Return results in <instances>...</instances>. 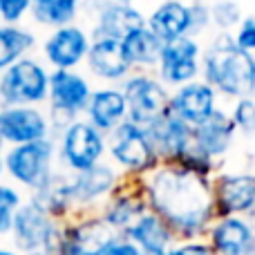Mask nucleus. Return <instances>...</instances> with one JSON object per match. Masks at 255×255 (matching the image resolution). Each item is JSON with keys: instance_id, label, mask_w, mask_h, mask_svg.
Returning a JSON list of instances; mask_svg holds the SVG:
<instances>
[{"instance_id": "nucleus-1", "label": "nucleus", "mask_w": 255, "mask_h": 255, "mask_svg": "<svg viewBox=\"0 0 255 255\" xmlns=\"http://www.w3.org/2000/svg\"><path fill=\"white\" fill-rule=\"evenodd\" d=\"M143 190L148 211L166 222L177 242L204 240L215 222L208 177H199L177 163H159L143 175Z\"/></svg>"}, {"instance_id": "nucleus-2", "label": "nucleus", "mask_w": 255, "mask_h": 255, "mask_svg": "<svg viewBox=\"0 0 255 255\" xmlns=\"http://www.w3.org/2000/svg\"><path fill=\"white\" fill-rule=\"evenodd\" d=\"M204 83L231 99H249L255 88L253 54L242 52L233 43V36L222 31L204 52L202 58Z\"/></svg>"}, {"instance_id": "nucleus-3", "label": "nucleus", "mask_w": 255, "mask_h": 255, "mask_svg": "<svg viewBox=\"0 0 255 255\" xmlns=\"http://www.w3.org/2000/svg\"><path fill=\"white\" fill-rule=\"evenodd\" d=\"M121 94L126 99V121L139 128L152 126L168 115L170 92L150 74H134L126 79Z\"/></svg>"}, {"instance_id": "nucleus-4", "label": "nucleus", "mask_w": 255, "mask_h": 255, "mask_svg": "<svg viewBox=\"0 0 255 255\" xmlns=\"http://www.w3.org/2000/svg\"><path fill=\"white\" fill-rule=\"evenodd\" d=\"M49 74L34 58H20L0 76V103L2 108H22L43 103L47 99Z\"/></svg>"}, {"instance_id": "nucleus-5", "label": "nucleus", "mask_w": 255, "mask_h": 255, "mask_svg": "<svg viewBox=\"0 0 255 255\" xmlns=\"http://www.w3.org/2000/svg\"><path fill=\"white\" fill-rule=\"evenodd\" d=\"M108 148H110L115 163L124 170V175L143 177L159 166V159L150 145L145 130L130 121H124L110 132Z\"/></svg>"}, {"instance_id": "nucleus-6", "label": "nucleus", "mask_w": 255, "mask_h": 255, "mask_svg": "<svg viewBox=\"0 0 255 255\" xmlns=\"http://www.w3.org/2000/svg\"><path fill=\"white\" fill-rule=\"evenodd\" d=\"M148 211L143 190V177L139 175H124L117 179L112 193L106 197V202L99 206V217L110 226L115 233H124L134 220H139Z\"/></svg>"}, {"instance_id": "nucleus-7", "label": "nucleus", "mask_w": 255, "mask_h": 255, "mask_svg": "<svg viewBox=\"0 0 255 255\" xmlns=\"http://www.w3.org/2000/svg\"><path fill=\"white\" fill-rule=\"evenodd\" d=\"M52 157H54V141L43 139L34 143L13 145L2 159V166L7 175L22 188L31 190L45 184L52 175Z\"/></svg>"}, {"instance_id": "nucleus-8", "label": "nucleus", "mask_w": 255, "mask_h": 255, "mask_svg": "<svg viewBox=\"0 0 255 255\" xmlns=\"http://www.w3.org/2000/svg\"><path fill=\"white\" fill-rule=\"evenodd\" d=\"M211 199L215 220L253 217L255 177L251 172H215L211 177Z\"/></svg>"}, {"instance_id": "nucleus-9", "label": "nucleus", "mask_w": 255, "mask_h": 255, "mask_svg": "<svg viewBox=\"0 0 255 255\" xmlns=\"http://www.w3.org/2000/svg\"><path fill=\"white\" fill-rule=\"evenodd\" d=\"M61 224L65 235V255H101L119 238V233H115L97 211L74 213Z\"/></svg>"}, {"instance_id": "nucleus-10", "label": "nucleus", "mask_w": 255, "mask_h": 255, "mask_svg": "<svg viewBox=\"0 0 255 255\" xmlns=\"http://www.w3.org/2000/svg\"><path fill=\"white\" fill-rule=\"evenodd\" d=\"M103 152H106V136L88 121L76 119L61 134V157L72 170V175L90 170L97 163H101Z\"/></svg>"}, {"instance_id": "nucleus-11", "label": "nucleus", "mask_w": 255, "mask_h": 255, "mask_svg": "<svg viewBox=\"0 0 255 255\" xmlns=\"http://www.w3.org/2000/svg\"><path fill=\"white\" fill-rule=\"evenodd\" d=\"M199 56H202V47L190 36L166 43L157 61L159 83L181 88L195 81V76L199 74Z\"/></svg>"}, {"instance_id": "nucleus-12", "label": "nucleus", "mask_w": 255, "mask_h": 255, "mask_svg": "<svg viewBox=\"0 0 255 255\" xmlns=\"http://www.w3.org/2000/svg\"><path fill=\"white\" fill-rule=\"evenodd\" d=\"M56 226V222L52 217H47L38 206L25 199L20 206L16 208L11 220V231H9V247L20 255L36 253L45 247L52 229Z\"/></svg>"}, {"instance_id": "nucleus-13", "label": "nucleus", "mask_w": 255, "mask_h": 255, "mask_svg": "<svg viewBox=\"0 0 255 255\" xmlns=\"http://www.w3.org/2000/svg\"><path fill=\"white\" fill-rule=\"evenodd\" d=\"M119 172L108 163H97L94 168L70 175V199L74 213L99 211L106 197L112 193Z\"/></svg>"}, {"instance_id": "nucleus-14", "label": "nucleus", "mask_w": 255, "mask_h": 255, "mask_svg": "<svg viewBox=\"0 0 255 255\" xmlns=\"http://www.w3.org/2000/svg\"><path fill=\"white\" fill-rule=\"evenodd\" d=\"M204 240L215 255H255V231L249 217L215 220Z\"/></svg>"}, {"instance_id": "nucleus-15", "label": "nucleus", "mask_w": 255, "mask_h": 255, "mask_svg": "<svg viewBox=\"0 0 255 255\" xmlns=\"http://www.w3.org/2000/svg\"><path fill=\"white\" fill-rule=\"evenodd\" d=\"M215 101L217 94L211 85H206L204 81H190V83L177 88L175 94H170L168 112L179 121H184L186 126L197 128L204 121H208V117L217 110Z\"/></svg>"}, {"instance_id": "nucleus-16", "label": "nucleus", "mask_w": 255, "mask_h": 255, "mask_svg": "<svg viewBox=\"0 0 255 255\" xmlns=\"http://www.w3.org/2000/svg\"><path fill=\"white\" fill-rule=\"evenodd\" d=\"M0 139L2 143L11 145L49 139L47 117L34 106L2 108L0 110Z\"/></svg>"}, {"instance_id": "nucleus-17", "label": "nucleus", "mask_w": 255, "mask_h": 255, "mask_svg": "<svg viewBox=\"0 0 255 255\" xmlns=\"http://www.w3.org/2000/svg\"><path fill=\"white\" fill-rule=\"evenodd\" d=\"M141 27H145V18L136 7L112 2V0H99L92 22V40L110 38L121 43L128 34Z\"/></svg>"}, {"instance_id": "nucleus-18", "label": "nucleus", "mask_w": 255, "mask_h": 255, "mask_svg": "<svg viewBox=\"0 0 255 255\" xmlns=\"http://www.w3.org/2000/svg\"><path fill=\"white\" fill-rule=\"evenodd\" d=\"M159 163H172L193 145V128L168 112L152 126L143 128Z\"/></svg>"}, {"instance_id": "nucleus-19", "label": "nucleus", "mask_w": 255, "mask_h": 255, "mask_svg": "<svg viewBox=\"0 0 255 255\" xmlns=\"http://www.w3.org/2000/svg\"><path fill=\"white\" fill-rule=\"evenodd\" d=\"M92 97L90 83L74 70H54L47 81V99L49 108L67 112L76 117L88 108V101Z\"/></svg>"}, {"instance_id": "nucleus-20", "label": "nucleus", "mask_w": 255, "mask_h": 255, "mask_svg": "<svg viewBox=\"0 0 255 255\" xmlns=\"http://www.w3.org/2000/svg\"><path fill=\"white\" fill-rule=\"evenodd\" d=\"M90 47V36L83 27L67 25L56 29L45 40V58L52 63L56 70H72L81 61H85V54Z\"/></svg>"}, {"instance_id": "nucleus-21", "label": "nucleus", "mask_w": 255, "mask_h": 255, "mask_svg": "<svg viewBox=\"0 0 255 255\" xmlns=\"http://www.w3.org/2000/svg\"><path fill=\"white\" fill-rule=\"evenodd\" d=\"M145 27L163 45L190 36L193 38V11L181 0H163L145 20Z\"/></svg>"}, {"instance_id": "nucleus-22", "label": "nucleus", "mask_w": 255, "mask_h": 255, "mask_svg": "<svg viewBox=\"0 0 255 255\" xmlns=\"http://www.w3.org/2000/svg\"><path fill=\"white\" fill-rule=\"evenodd\" d=\"M126 240H130L143 255H163L175 247V235L168 229V224L157 217L152 211H145L139 220H134L124 231Z\"/></svg>"}, {"instance_id": "nucleus-23", "label": "nucleus", "mask_w": 255, "mask_h": 255, "mask_svg": "<svg viewBox=\"0 0 255 255\" xmlns=\"http://www.w3.org/2000/svg\"><path fill=\"white\" fill-rule=\"evenodd\" d=\"M235 132L238 130H235V124L231 121V117L222 110H215L208 117V121L193 128V143L208 159H215L229 152V148L235 141Z\"/></svg>"}, {"instance_id": "nucleus-24", "label": "nucleus", "mask_w": 255, "mask_h": 255, "mask_svg": "<svg viewBox=\"0 0 255 255\" xmlns=\"http://www.w3.org/2000/svg\"><path fill=\"white\" fill-rule=\"evenodd\" d=\"M88 67L94 76L106 81H121L130 74V65H128L124 49H121L119 40L110 38H97L90 40L88 54H85Z\"/></svg>"}, {"instance_id": "nucleus-25", "label": "nucleus", "mask_w": 255, "mask_h": 255, "mask_svg": "<svg viewBox=\"0 0 255 255\" xmlns=\"http://www.w3.org/2000/svg\"><path fill=\"white\" fill-rule=\"evenodd\" d=\"M29 202L38 206L54 222H65L74 215V206L70 199V175L52 172L49 179L40 188L29 195Z\"/></svg>"}, {"instance_id": "nucleus-26", "label": "nucleus", "mask_w": 255, "mask_h": 255, "mask_svg": "<svg viewBox=\"0 0 255 255\" xmlns=\"http://www.w3.org/2000/svg\"><path fill=\"white\" fill-rule=\"evenodd\" d=\"M88 112L90 121L88 124L97 128L99 132H112L117 126H121L126 121V99L121 94V90L117 88H106L92 92L88 101Z\"/></svg>"}, {"instance_id": "nucleus-27", "label": "nucleus", "mask_w": 255, "mask_h": 255, "mask_svg": "<svg viewBox=\"0 0 255 255\" xmlns=\"http://www.w3.org/2000/svg\"><path fill=\"white\" fill-rule=\"evenodd\" d=\"M121 49H124V56L130 70H134V67L143 70V67H157L163 43L148 27H141V29H134L121 40Z\"/></svg>"}, {"instance_id": "nucleus-28", "label": "nucleus", "mask_w": 255, "mask_h": 255, "mask_svg": "<svg viewBox=\"0 0 255 255\" xmlns=\"http://www.w3.org/2000/svg\"><path fill=\"white\" fill-rule=\"evenodd\" d=\"M81 9V0H31L29 11L36 22L45 27H61L74 25Z\"/></svg>"}, {"instance_id": "nucleus-29", "label": "nucleus", "mask_w": 255, "mask_h": 255, "mask_svg": "<svg viewBox=\"0 0 255 255\" xmlns=\"http://www.w3.org/2000/svg\"><path fill=\"white\" fill-rule=\"evenodd\" d=\"M34 43L36 38L29 29H20L16 25H0V72L25 58Z\"/></svg>"}, {"instance_id": "nucleus-30", "label": "nucleus", "mask_w": 255, "mask_h": 255, "mask_svg": "<svg viewBox=\"0 0 255 255\" xmlns=\"http://www.w3.org/2000/svg\"><path fill=\"white\" fill-rule=\"evenodd\" d=\"M22 202H25V199H22V195L18 193L13 186L0 184V240L9 238L13 213H16V208L20 206Z\"/></svg>"}, {"instance_id": "nucleus-31", "label": "nucleus", "mask_w": 255, "mask_h": 255, "mask_svg": "<svg viewBox=\"0 0 255 255\" xmlns=\"http://www.w3.org/2000/svg\"><path fill=\"white\" fill-rule=\"evenodd\" d=\"M208 18H211V22L226 29V34H229V29H233L242 22V9L233 0H220L208 9Z\"/></svg>"}, {"instance_id": "nucleus-32", "label": "nucleus", "mask_w": 255, "mask_h": 255, "mask_svg": "<svg viewBox=\"0 0 255 255\" xmlns=\"http://www.w3.org/2000/svg\"><path fill=\"white\" fill-rule=\"evenodd\" d=\"M231 121L235 124V130H240L247 139L253 136V130H255V106H253V99H238L233 108V117Z\"/></svg>"}, {"instance_id": "nucleus-33", "label": "nucleus", "mask_w": 255, "mask_h": 255, "mask_svg": "<svg viewBox=\"0 0 255 255\" xmlns=\"http://www.w3.org/2000/svg\"><path fill=\"white\" fill-rule=\"evenodd\" d=\"M31 0H0V20L4 25H16L27 11Z\"/></svg>"}, {"instance_id": "nucleus-34", "label": "nucleus", "mask_w": 255, "mask_h": 255, "mask_svg": "<svg viewBox=\"0 0 255 255\" xmlns=\"http://www.w3.org/2000/svg\"><path fill=\"white\" fill-rule=\"evenodd\" d=\"M233 43L238 45L242 52L253 54V47H255V22H253L251 16L242 18V22L238 25V34H235Z\"/></svg>"}, {"instance_id": "nucleus-35", "label": "nucleus", "mask_w": 255, "mask_h": 255, "mask_svg": "<svg viewBox=\"0 0 255 255\" xmlns=\"http://www.w3.org/2000/svg\"><path fill=\"white\" fill-rule=\"evenodd\" d=\"M166 255H215L206 240H188V242H175Z\"/></svg>"}, {"instance_id": "nucleus-36", "label": "nucleus", "mask_w": 255, "mask_h": 255, "mask_svg": "<svg viewBox=\"0 0 255 255\" xmlns=\"http://www.w3.org/2000/svg\"><path fill=\"white\" fill-rule=\"evenodd\" d=\"M101 255H143V253H141L130 240H126L124 235H119Z\"/></svg>"}, {"instance_id": "nucleus-37", "label": "nucleus", "mask_w": 255, "mask_h": 255, "mask_svg": "<svg viewBox=\"0 0 255 255\" xmlns=\"http://www.w3.org/2000/svg\"><path fill=\"white\" fill-rule=\"evenodd\" d=\"M0 255H20V253L13 251L11 247H4V244H0Z\"/></svg>"}, {"instance_id": "nucleus-38", "label": "nucleus", "mask_w": 255, "mask_h": 255, "mask_svg": "<svg viewBox=\"0 0 255 255\" xmlns=\"http://www.w3.org/2000/svg\"><path fill=\"white\" fill-rule=\"evenodd\" d=\"M112 2H121V4H130L132 0H112Z\"/></svg>"}, {"instance_id": "nucleus-39", "label": "nucleus", "mask_w": 255, "mask_h": 255, "mask_svg": "<svg viewBox=\"0 0 255 255\" xmlns=\"http://www.w3.org/2000/svg\"><path fill=\"white\" fill-rule=\"evenodd\" d=\"M2 172H4V166H2V157H0V177H2Z\"/></svg>"}, {"instance_id": "nucleus-40", "label": "nucleus", "mask_w": 255, "mask_h": 255, "mask_svg": "<svg viewBox=\"0 0 255 255\" xmlns=\"http://www.w3.org/2000/svg\"><path fill=\"white\" fill-rule=\"evenodd\" d=\"M29 255H45V253H40V251H36V253H29Z\"/></svg>"}, {"instance_id": "nucleus-41", "label": "nucleus", "mask_w": 255, "mask_h": 255, "mask_svg": "<svg viewBox=\"0 0 255 255\" xmlns=\"http://www.w3.org/2000/svg\"><path fill=\"white\" fill-rule=\"evenodd\" d=\"M163 255H166V253H163Z\"/></svg>"}]
</instances>
